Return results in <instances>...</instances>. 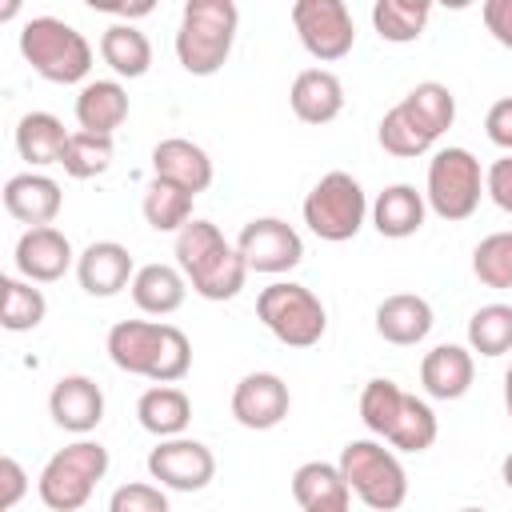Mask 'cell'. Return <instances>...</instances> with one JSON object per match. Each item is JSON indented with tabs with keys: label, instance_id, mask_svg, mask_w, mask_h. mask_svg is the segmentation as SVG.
<instances>
[{
	"label": "cell",
	"instance_id": "6da1fadb",
	"mask_svg": "<svg viewBox=\"0 0 512 512\" xmlns=\"http://www.w3.org/2000/svg\"><path fill=\"white\" fill-rule=\"evenodd\" d=\"M108 360L152 384H176L192 368V344L176 324L160 320H120L108 328Z\"/></svg>",
	"mask_w": 512,
	"mask_h": 512
},
{
	"label": "cell",
	"instance_id": "7a4b0ae2",
	"mask_svg": "<svg viewBox=\"0 0 512 512\" xmlns=\"http://www.w3.org/2000/svg\"><path fill=\"white\" fill-rule=\"evenodd\" d=\"M176 268L184 272L188 288L204 300H232L244 280H248V264L236 252V244L224 240V232L212 220H192L176 232L172 244Z\"/></svg>",
	"mask_w": 512,
	"mask_h": 512
},
{
	"label": "cell",
	"instance_id": "3957f363",
	"mask_svg": "<svg viewBox=\"0 0 512 512\" xmlns=\"http://www.w3.org/2000/svg\"><path fill=\"white\" fill-rule=\"evenodd\" d=\"M240 8L232 0H188L176 28V60L188 76H216L232 56Z\"/></svg>",
	"mask_w": 512,
	"mask_h": 512
},
{
	"label": "cell",
	"instance_id": "277c9868",
	"mask_svg": "<svg viewBox=\"0 0 512 512\" xmlns=\"http://www.w3.org/2000/svg\"><path fill=\"white\" fill-rule=\"evenodd\" d=\"M20 56L48 84H80L92 72V44L60 16H32L20 28Z\"/></svg>",
	"mask_w": 512,
	"mask_h": 512
},
{
	"label": "cell",
	"instance_id": "5b68a950",
	"mask_svg": "<svg viewBox=\"0 0 512 512\" xmlns=\"http://www.w3.org/2000/svg\"><path fill=\"white\" fill-rule=\"evenodd\" d=\"M336 468L372 512H396L408 500V472L380 440H348Z\"/></svg>",
	"mask_w": 512,
	"mask_h": 512
},
{
	"label": "cell",
	"instance_id": "8992f818",
	"mask_svg": "<svg viewBox=\"0 0 512 512\" xmlns=\"http://www.w3.org/2000/svg\"><path fill=\"white\" fill-rule=\"evenodd\" d=\"M104 472H108V448L96 444V440H76L44 464V472L36 480V492H40L44 508L76 512L92 500V488L104 480Z\"/></svg>",
	"mask_w": 512,
	"mask_h": 512
},
{
	"label": "cell",
	"instance_id": "52a82bcc",
	"mask_svg": "<svg viewBox=\"0 0 512 512\" xmlns=\"http://www.w3.org/2000/svg\"><path fill=\"white\" fill-rule=\"evenodd\" d=\"M256 316L284 348H312V344H320V336L328 328V312H324L320 296L292 280H276V284L260 288Z\"/></svg>",
	"mask_w": 512,
	"mask_h": 512
},
{
	"label": "cell",
	"instance_id": "ba28073f",
	"mask_svg": "<svg viewBox=\"0 0 512 512\" xmlns=\"http://www.w3.org/2000/svg\"><path fill=\"white\" fill-rule=\"evenodd\" d=\"M368 216V196L360 188L356 176L348 172H328L312 184V192L304 196V224L312 228V236L328 240V244H344L364 228Z\"/></svg>",
	"mask_w": 512,
	"mask_h": 512
},
{
	"label": "cell",
	"instance_id": "9c48e42d",
	"mask_svg": "<svg viewBox=\"0 0 512 512\" xmlns=\"http://www.w3.org/2000/svg\"><path fill=\"white\" fill-rule=\"evenodd\" d=\"M480 196H484V172H480V160L468 148L432 152L424 200L440 220H448V224L468 220L480 208Z\"/></svg>",
	"mask_w": 512,
	"mask_h": 512
},
{
	"label": "cell",
	"instance_id": "30bf717a",
	"mask_svg": "<svg viewBox=\"0 0 512 512\" xmlns=\"http://www.w3.org/2000/svg\"><path fill=\"white\" fill-rule=\"evenodd\" d=\"M292 28H296L304 52L320 64L344 60L356 44V24H352V12L344 0H296Z\"/></svg>",
	"mask_w": 512,
	"mask_h": 512
},
{
	"label": "cell",
	"instance_id": "8fae6325",
	"mask_svg": "<svg viewBox=\"0 0 512 512\" xmlns=\"http://www.w3.org/2000/svg\"><path fill=\"white\" fill-rule=\"evenodd\" d=\"M236 252L244 256L248 272L280 276V272H292L304 260V240H300V232L288 220H280V216H256V220H248L240 228Z\"/></svg>",
	"mask_w": 512,
	"mask_h": 512
},
{
	"label": "cell",
	"instance_id": "7c38bea8",
	"mask_svg": "<svg viewBox=\"0 0 512 512\" xmlns=\"http://www.w3.org/2000/svg\"><path fill=\"white\" fill-rule=\"evenodd\" d=\"M148 476L172 492H200L216 476V456L192 436H172L148 452Z\"/></svg>",
	"mask_w": 512,
	"mask_h": 512
},
{
	"label": "cell",
	"instance_id": "4fadbf2b",
	"mask_svg": "<svg viewBox=\"0 0 512 512\" xmlns=\"http://www.w3.org/2000/svg\"><path fill=\"white\" fill-rule=\"evenodd\" d=\"M288 408H292V396L276 372H248L232 388V416L240 428L268 432L288 416Z\"/></svg>",
	"mask_w": 512,
	"mask_h": 512
},
{
	"label": "cell",
	"instance_id": "5bb4252c",
	"mask_svg": "<svg viewBox=\"0 0 512 512\" xmlns=\"http://www.w3.org/2000/svg\"><path fill=\"white\" fill-rule=\"evenodd\" d=\"M12 260H16V272L24 280L52 284L76 264V252H72V244H68V236L60 228L44 224V228H24V236L16 240Z\"/></svg>",
	"mask_w": 512,
	"mask_h": 512
},
{
	"label": "cell",
	"instance_id": "9a60e30c",
	"mask_svg": "<svg viewBox=\"0 0 512 512\" xmlns=\"http://www.w3.org/2000/svg\"><path fill=\"white\" fill-rule=\"evenodd\" d=\"M48 412L56 420V428L64 432H76V436H88L100 420H104V392L92 376H60L48 392Z\"/></svg>",
	"mask_w": 512,
	"mask_h": 512
},
{
	"label": "cell",
	"instance_id": "2e32d148",
	"mask_svg": "<svg viewBox=\"0 0 512 512\" xmlns=\"http://www.w3.org/2000/svg\"><path fill=\"white\" fill-rule=\"evenodd\" d=\"M132 276H136V264H132V252L116 240H92L80 256H76V280L88 296H116L124 288H132Z\"/></svg>",
	"mask_w": 512,
	"mask_h": 512
},
{
	"label": "cell",
	"instance_id": "e0dca14e",
	"mask_svg": "<svg viewBox=\"0 0 512 512\" xmlns=\"http://www.w3.org/2000/svg\"><path fill=\"white\" fill-rule=\"evenodd\" d=\"M60 204H64V192L52 176L44 172H20L4 184V208L12 220L28 224V228H44L60 216Z\"/></svg>",
	"mask_w": 512,
	"mask_h": 512
},
{
	"label": "cell",
	"instance_id": "ac0fdd59",
	"mask_svg": "<svg viewBox=\"0 0 512 512\" xmlns=\"http://www.w3.org/2000/svg\"><path fill=\"white\" fill-rule=\"evenodd\" d=\"M432 324H436L432 304L416 292H396V296H384L376 304V332H380V340H388L396 348L420 344L432 332Z\"/></svg>",
	"mask_w": 512,
	"mask_h": 512
},
{
	"label": "cell",
	"instance_id": "d6986e66",
	"mask_svg": "<svg viewBox=\"0 0 512 512\" xmlns=\"http://www.w3.org/2000/svg\"><path fill=\"white\" fill-rule=\"evenodd\" d=\"M472 376H476V360L472 348L464 344H436L420 360V384L432 400H460L472 388Z\"/></svg>",
	"mask_w": 512,
	"mask_h": 512
},
{
	"label": "cell",
	"instance_id": "ffe728a7",
	"mask_svg": "<svg viewBox=\"0 0 512 512\" xmlns=\"http://www.w3.org/2000/svg\"><path fill=\"white\" fill-rule=\"evenodd\" d=\"M152 176L172 180V184L188 188L192 196H200L212 184V160L200 144H192L184 136H168L152 148Z\"/></svg>",
	"mask_w": 512,
	"mask_h": 512
},
{
	"label": "cell",
	"instance_id": "44dd1931",
	"mask_svg": "<svg viewBox=\"0 0 512 512\" xmlns=\"http://www.w3.org/2000/svg\"><path fill=\"white\" fill-rule=\"evenodd\" d=\"M292 496L300 512H352V488L340 468L324 460H308L292 472Z\"/></svg>",
	"mask_w": 512,
	"mask_h": 512
},
{
	"label": "cell",
	"instance_id": "7402d4cb",
	"mask_svg": "<svg viewBox=\"0 0 512 512\" xmlns=\"http://www.w3.org/2000/svg\"><path fill=\"white\" fill-rule=\"evenodd\" d=\"M288 100H292L296 120H304V124H332L344 112V84L328 68H304L292 80Z\"/></svg>",
	"mask_w": 512,
	"mask_h": 512
},
{
	"label": "cell",
	"instance_id": "603a6c76",
	"mask_svg": "<svg viewBox=\"0 0 512 512\" xmlns=\"http://www.w3.org/2000/svg\"><path fill=\"white\" fill-rule=\"evenodd\" d=\"M424 212H428L424 192H416L412 184H388L372 200V228L388 240H408L424 228Z\"/></svg>",
	"mask_w": 512,
	"mask_h": 512
},
{
	"label": "cell",
	"instance_id": "cb8c5ba5",
	"mask_svg": "<svg viewBox=\"0 0 512 512\" xmlns=\"http://www.w3.org/2000/svg\"><path fill=\"white\" fill-rule=\"evenodd\" d=\"M128 120V92L120 80H88L76 96V124L92 136H112Z\"/></svg>",
	"mask_w": 512,
	"mask_h": 512
},
{
	"label": "cell",
	"instance_id": "d4e9b609",
	"mask_svg": "<svg viewBox=\"0 0 512 512\" xmlns=\"http://www.w3.org/2000/svg\"><path fill=\"white\" fill-rule=\"evenodd\" d=\"M68 140H72V132H68L64 120L52 116V112H24V116L16 120V152H20V160H28L32 168L60 164Z\"/></svg>",
	"mask_w": 512,
	"mask_h": 512
},
{
	"label": "cell",
	"instance_id": "484cf974",
	"mask_svg": "<svg viewBox=\"0 0 512 512\" xmlns=\"http://www.w3.org/2000/svg\"><path fill=\"white\" fill-rule=\"evenodd\" d=\"M136 420L144 432H152L156 440H172L184 436L188 420H192V400L184 388L176 384H156L136 400Z\"/></svg>",
	"mask_w": 512,
	"mask_h": 512
},
{
	"label": "cell",
	"instance_id": "4316f807",
	"mask_svg": "<svg viewBox=\"0 0 512 512\" xmlns=\"http://www.w3.org/2000/svg\"><path fill=\"white\" fill-rule=\"evenodd\" d=\"M396 108H400V112L416 124V132L428 136L432 144H436V140L452 128V120H456V96H452V88L440 84V80H424V84H416Z\"/></svg>",
	"mask_w": 512,
	"mask_h": 512
},
{
	"label": "cell",
	"instance_id": "83f0119b",
	"mask_svg": "<svg viewBox=\"0 0 512 512\" xmlns=\"http://www.w3.org/2000/svg\"><path fill=\"white\" fill-rule=\"evenodd\" d=\"M188 296V280L176 264H144L132 276V300L148 316H172Z\"/></svg>",
	"mask_w": 512,
	"mask_h": 512
},
{
	"label": "cell",
	"instance_id": "f1b7e54d",
	"mask_svg": "<svg viewBox=\"0 0 512 512\" xmlns=\"http://www.w3.org/2000/svg\"><path fill=\"white\" fill-rule=\"evenodd\" d=\"M100 60L116 72V76H144L152 68V44L136 24H108L100 36Z\"/></svg>",
	"mask_w": 512,
	"mask_h": 512
},
{
	"label": "cell",
	"instance_id": "f546056e",
	"mask_svg": "<svg viewBox=\"0 0 512 512\" xmlns=\"http://www.w3.org/2000/svg\"><path fill=\"white\" fill-rule=\"evenodd\" d=\"M192 200H196V196H192L188 188L152 176L148 188H144L140 212H144L148 228H156V232H180L184 224H192Z\"/></svg>",
	"mask_w": 512,
	"mask_h": 512
},
{
	"label": "cell",
	"instance_id": "4dcf8cb0",
	"mask_svg": "<svg viewBox=\"0 0 512 512\" xmlns=\"http://www.w3.org/2000/svg\"><path fill=\"white\" fill-rule=\"evenodd\" d=\"M432 4L428 0H376L372 4V28L388 44H412L428 28Z\"/></svg>",
	"mask_w": 512,
	"mask_h": 512
},
{
	"label": "cell",
	"instance_id": "1f68e13d",
	"mask_svg": "<svg viewBox=\"0 0 512 512\" xmlns=\"http://www.w3.org/2000/svg\"><path fill=\"white\" fill-rule=\"evenodd\" d=\"M0 296H4V304H0V324H4L8 332H32V328L44 324L48 300H44L40 288H32V280H24V276H4V280H0Z\"/></svg>",
	"mask_w": 512,
	"mask_h": 512
},
{
	"label": "cell",
	"instance_id": "d6a6232c",
	"mask_svg": "<svg viewBox=\"0 0 512 512\" xmlns=\"http://www.w3.org/2000/svg\"><path fill=\"white\" fill-rule=\"evenodd\" d=\"M404 396H408V392H404L396 380H388V376L368 380L364 392H360V420H364V428H368L372 436H384V440H388V432L396 428V416H400V408H404Z\"/></svg>",
	"mask_w": 512,
	"mask_h": 512
},
{
	"label": "cell",
	"instance_id": "836d02e7",
	"mask_svg": "<svg viewBox=\"0 0 512 512\" xmlns=\"http://www.w3.org/2000/svg\"><path fill=\"white\" fill-rule=\"evenodd\" d=\"M436 412H432V404L428 400H420V396H404V408H400V416H396V428L388 432V444L392 448H400V452H428L432 444H436Z\"/></svg>",
	"mask_w": 512,
	"mask_h": 512
},
{
	"label": "cell",
	"instance_id": "e575fe53",
	"mask_svg": "<svg viewBox=\"0 0 512 512\" xmlns=\"http://www.w3.org/2000/svg\"><path fill=\"white\" fill-rule=\"evenodd\" d=\"M468 348L480 356L512 352V304H484L468 320Z\"/></svg>",
	"mask_w": 512,
	"mask_h": 512
},
{
	"label": "cell",
	"instance_id": "d590c367",
	"mask_svg": "<svg viewBox=\"0 0 512 512\" xmlns=\"http://www.w3.org/2000/svg\"><path fill=\"white\" fill-rule=\"evenodd\" d=\"M112 136H92V132H72V140H68V148H64V160H60V168L72 176V180H92V176H100V172H108L112 168Z\"/></svg>",
	"mask_w": 512,
	"mask_h": 512
},
{
	"label": "cell",
	"instance_id": "8d00e7d4",
	"mask_svg": "<svg viewBox=\"0 0 512 512\" xmlns=\"http://www.w3.org/2000/svg\"><path fill=\"white\" fill-rule=\"evenodd\" d=\"M472 272L488 288H512V232H492L472 248Z\"/></svg>",
	"mask_w": 512,
	"mask_h": 512
},
{
	"label": "cell",
	"instance_id": "74e56055",
	"mask_svg": "<svg viewBox=\"0 0 512 512\" xmlns=\"http://www.w3.org/2000/svg\"><path fill=\"white\" fill-rule=\"evenodd\" d=\"M376 140H380V148H384L388 156H400V160H416V156H424V152L432 148V140L420 136L416 124H412L396 104L380 116V124H376Z\"/></svg>",
	"mask_w": 512,
	"mask_h": 512
},
{
	"label": "cell",
	"instance_id": "f35d334b",
	"mask_svg": "<svg viewBox=\"0 0 512 512\" xmlns=\"http://www.w3.org/2000/svg\"><path fill=\"white\" fill-rule=\"evenodd\" d=\"M108 512H168V496L160 484H120L108 500Z\"/></svg>",
	"mask_w": 512,
	"mask_h": 512
},
{
	"label": "cell",
	"instance_id": "ab89813d",
	"mask_svg": "<svg viewBox=\"0 0 512 512\" xmlns=\"http://www.w3.org/2000/svg\"><path fill=\"white\" fill-rule=\"evenodd\" d=\"M484 196H492V204L512 216V156H500V160L488 164V172H484Z\"/></svg>",
	"mask_w": 512,
	"mask_h": 512
},
{
	"label": "cell",
	"instance_id": "60d3db41",
	"mask_svg": "<svg viewBox=\"0 0 512 512\" xmlns=\"http://www.w3.org/2000/svg\"><path fill=\"white\" fill-rule=\"evenodd\" d=\"M484 132L496 148H504V156H512V96H500L488 116H484Z\"/></svg>",
	"mask_w": 512,
	"mask_h": 512
},
{
	"label": "cell",
	"instance_id": "b9f144b4",
	"mask_svg": "<svg viewBox=\"0 0 512 512\" xmlns=\"http://www.w3.org/2000/svg\"><path fill=\"white\" fill-rule=\"evenodd\" d=\"M24 492H28V476H24L20 460H12V456H0V512L16 508Z\"/></svg>",
	"mask_w": 512,
	"mask_h": 512
},
{
	"label": "cell",
	"instance_id": "7bdbcfd3",
	"mask_svg": "<svg viewBox=\"0 0 512 512\" xmlns=\"http://www.w3.org/2000/svg\"><path fill=\"white\" fill-rule=\"evenodd\" d=\"M480 16H484V28L492 32V40L512 52V0H484Z\"/></svg>",
	"mask_w": 512,
	"mask_h": 512
},
{
	"label": "cell",
	"instance_id": "ee69618b",
	"mask_svg": "<svg viewBox=\"0 0 512 512\" xmlns=\"http://www.w3.org/2000/svg\"><path fill=\"white\" fill-rule=\"evenodd\" d=\"M92 8H96V12H112V16H128V20H132V16H148L156 4L144 0V4H132V8H128V4H96V0H92Z\"/></svg>",
	"mask_w": 512,
	"mask_h": 512
},
{
	"label": "cell",
	"instance_id": "f6af8a7d",
	"mask_svg": "<svg viewBox=\"0 0 512 512\" xmlns=\"http://www.w3.org/2000/svg\"><path fill=\"white\" fill-rule=\"evenodd\" d=\"M504 408H508V420H512V364L504 372Z\"/></svg>",
	"mask_w": 512,
	"mask_h": 512
},
{
	"label": "cell",
	"instance_id": "bcb514c9",
	"mask_svg": "<svg viewBox=\"0 0 512 512\" xmlns=\"http://www.w3.org/2000/svg\"><path fill=\"white\" fill-rule=\"evenodd\" d=\"M500 476H504V484H508V488H512V452H508V456H504V464H500Z\"/></svg>",
	"mask_w": 512,
	"mask_h": 512
},
{
	"label": "cell",
	"instance_id": "7dc6e473",
	"mask_svg": "<svg viewBox=\"0 0 512 512\" xmlns=\"http://www.w3.org/2000/svg\"><path fill=\"white\" fill-rule=\"evenodd\" d=\"M460 512H484V508H460Z\"/></svg>",
	"mask_w": 512,
	"mask_h": 512
},
{
	"label": "cell",
	"instance_id": "c3c4849f",
	"mask_svg": "<svg viewBox=\"0 0 512 512\" xmlns=\"http://www.w3.org/2000/svg\"><path fill=\"white\" fill-rule=\"evenodd\" d=\"M168 512H172V508H168Z\"/></svg>",
	"mask_w": 512,
	"mask_h": 512
}]
</instances>
